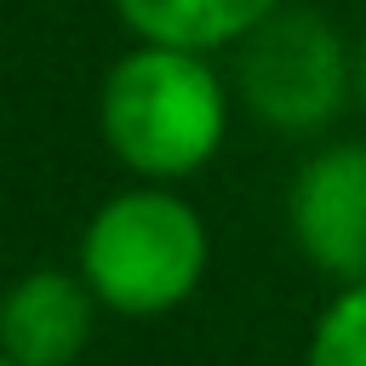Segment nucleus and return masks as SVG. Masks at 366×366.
<instances>
[{
    "instance_id": "6e6552de",
    "label": "nucleus",
    "mask_w": 366,
    "mask_h": 366,
    "mask_svg": "<svg viewBox=\"0 0 366 366\" xmlns=\"http://www.w3.org/2000/svg\"><path fill=\"white\" fill-rule=\"evenodd\" d=\"M355 103L366 109V34L355 40Z\"/></svg>"
},
{
    "instance_id": "1a4fd4ad",
    "label": "nucleus",
    "mask_w": 366,
    "mask_h": 366,
    "mask_svg": "<svg viewBox=\"0 0 366 366\" xmlns=\"http://www.w3.org/2000/svg\"><path fill=\"white\" fill-rule=\"evenodd\" d=\"M0 366H17V360H11V355H6V349H0Z\"/></svg>"
},
{
    "instance_id": "423d86ee",
    "label": "nucleus",
    "mask_w": 366,
    "mask_h": 366,
    "mask_svg": "<svg viewBox=\"0 0 366 366\" xmlns=\"http://www.w3.org/2000/svg\"><path fill=\"white\" fill-rule=\"evenodd\" d=\"M286 0H114V17L143 46H177V51H234L246 34H257Z\"/></svg>"
},
{
    "instance_id": "7ed1b4c3",
    "label": "nucleus",
    "mask_w": 366,
    "mask_h": 366,
    "mask_svg": "<svg viewBox=\"0 0 366 366\" xmlns=\"http://www.w3.org/2000/svg\"><path fill=\"white\" fill-rule=\"evenodd\" d=\"M234 97L257 126L280 137H315L355 97V46L320 11L286 0L234 46Z\"/></svg>"
},
{
    "instance_id": "39448f33",
    "label": "nucleus",
    "mask_w": 366,
    "mask_h": 366,
    "mask_svg": "<svg viewBox=\"0 0 366 366\" xmlns=\"http://www.w3.org/2000/svg\"><path fill=\"white\" fill-rule=\"evenodd\" d=\"M97 315L103 303L92 297L74 263L23 269L17 280L0 286V349L17 366H80Z\"/></svg>"
},
{
    "instance_id": "f03ea898",
    "label": "nucleus",
    "mask_w": 366,
    "mask_h": 366,
    "mask_svg": "<svg viewBox=\"0 0 366 366\" xmlns=\"http://www.w3.org/2000/svg\"><path fill=\"white\" fill-rule=\"evenodd\" d=\"M74 269L120 320H160L183 309L212 269V229L177 183H126L92 206Z\"/></svg>"
},
{
    "instance_id": "0eeeda50",
    "label": "nucleus",
    "mask_w": 366,
    "mask_h": 366,
    "mask_svg": "<svg viewBox=\"0 0 366 366\" xmlns=\"http://www.w3.org/2000/svg\"><path fill=\"white\" fill-rule=\"evenodd\" d=\"M303 366H366V280H349L326 297L309 326Z\"/></svg>"
},
{
    "instance_id": "f257e3e1",
    "label": "nucleus",
    "mask_w": 366,
    "mask_h": 366,
    "mask_svg": "<svg viewBox=\"0 0 366 366\" xmlns=\"http://www.w3.org/2000/svg\"><path fill=\"white\" fill-rule=\"evenodd\" d=\"M229 80L212 57L132 40L97 86V137L132 183H189L229 143Z\"/></svg>"
},
{
    "instance_id": "20e7f679",
    "label": "nucleus",
    "mask_w": 366,
    "mask_h": 366,
    "mask_svg": "<svg viewBox=\"0 0 366 366\" xmlns=\"http://www.w3.org/2000/svg\"><path fill=\"white\" fill-rule=\"evenodd\" d=\"M286 234L332 286L366 280V143H320L286 183Z\"/></svg>"
}]
</instances>
